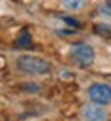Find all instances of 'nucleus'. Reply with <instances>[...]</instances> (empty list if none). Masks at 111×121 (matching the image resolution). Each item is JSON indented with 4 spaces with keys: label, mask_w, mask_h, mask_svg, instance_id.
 <instances>
[{
    "label": "nucleus",
    "mask_w": 111,
    "mask_h": 121,
    "mask_svg": "<svg viewBox=\"0 0 111 121\" xmlns=\"http://www.w3.org/2000/svg\"><path fill=\"white\" fill-rule=\"evenodd\" d=\"M88 96L96 104L101 106L111 104V86L106 82H93L88 87Z\"/></svg>",
    "instance_id": "obj_3"
},
{
    "label": "nucleus",
    "mask_w": 111,
    "mask_h": 121,
    "mask_svg": "<svg viewBox=\"0 0 111 121\" xmlns=\"http://www.w3.org/2000/svg\"><path fill=\"white\" fill-rule=\"evenodd\" d=\"M69 56L79 67H89L94 62V49L86 42H76L71 45Z\"/></svg>",
    "instance_id": "obj_2"
},
{
    "label": "nucleus",
    "mask_w": 111,
    "mask_h": 121,
    "mask_svg": "<svg viewBox=\"0 0 111 121\" xmlns=\"http://www.w3.org/2000/svg\"><path fill=\"white\" fill-rule=\"evenodd\" d=\"M61 2H62V7L64 9H67L71 12H76V10H81L86 5L88 0H61Z\"/></svg>",
    "instance_id": "obj_6"
},
{
    "label": "nucleus",
    "mask_w": 111,
    "mask_h": 121,
    "mask_svg": "<svg viewBox=\"0 0 111 121\" xmlns=\"http://www.w3.org/2000/svg\"><path fill=\"white\" fill-rule=\"evenodd\" d=\"M15 47H19V49L32 47V37H30V34L27 32V30H22V34L15 39Z\"/></svg>",
    "instance_id": "obj_5"
},
{
    "label": "nucleus",
    "mask_w": 111,
    "mask_h": 121,
    "mask_svg": "<svg viewBox=\"0 0 111 121\" xmlns=\"http://www.w3.org/2000/svg\"><path fill=\"white\" fill-rule=\"evenodd\" d=\"M109 35H111V34H109Z\"/></svg>",
    "instance_id": "obj_8"
},
{
    "label": "nucleus",
    "mask_w": 111,
    "mask_h": 121,
    "mask_svg": "<svg viewBox=\"0 0 111 121\" xmlns=\"http://www.w3.org/2000/svg\"><path fill=\"white\" fill-rule=\"evenodd\" d=\"M61 19L64 20V22H66L67 25H71V27H76V29H77V27H81V24H79L77 20H74L72 17H61Z\"/></svg>",
    "instance_id": "obj_7"
},
{
    "label": "nucleus",
    "mask_w": 111,
    "mask_h": 121,
    "mask_svg": "<svg viewBox=\"0 0 111 121\" xmlns=\"http://www.w3.org/2000/svg\"><path fill=\"white\" fill-rule=\"evenodd\" d=\"M15 66H17V69L20 72L29 74V76H44V74L51 72V62L49 60L37 57V56H30V54H24V56L17 57Z\"/></svg>",
    "instance_id": "obj_1"
},
{
    "label": "nucleus",
    "mask_w": 111,
    "mask_h": 121,
    "mask_svg": "<svg viewBox=\"0 0 111 121\" xmlns=\"http://www.w3.org/2000/svg\"><path fill=\"white\" fill-rule=\"evenodd\" d=\"M81 114L86 121H106V111L101 104H96V103H91V104H86L83 106L81 109Z\"/></svg>",
    "instance_id": "obj_4"
}]
</instances>
